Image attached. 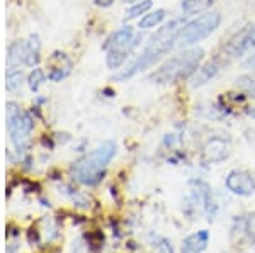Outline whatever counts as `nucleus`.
I'll use <instances>...</instances> for the list:
<instances>
[{
  "label": "nucleus",
  "mask_w": 255,
  "mask_h": 253,
  "mask_svg": "<svg viewBox=\"0 0 255 253\" xmlns=\"http://www.w3.org/2000/svg\"><path fill=\"white\" fill-rule=\"evenodd\" d=\"M226 189L240 197H249L255 192V177L249 170H232L226 175Z\"/></svg>",
  "instance_id": "obj_7"
},
{
  "label": "nucleus",
  "mask_w": 255,
  "mask_h": 253,
  "mask_svg": "<svg viewBox=\"0 0 255 253\" xmlns=\"http://www.w3.org/2000/svg\"><path fill=\"white\" fill-rule=\"evenodd\" d=\"M7 129H9L12 145L20 153L29 145V136L34 129V121L31 119L27 112L20 111V107L15 102H9L7 104Z\"/></svg>",
  "instance_id": "obj_5"
},
{
  "label": "nucleus",
  "mask_w": 255,
  "mask_h": 253,
  "mask_svg": "<svg viewBox=\"0 0 255 253\" xmlns=\"http://www.w3.org/2000/svg\"><path fill=\"white\" fill-rule=\"evenodd\" d=\"M153 7V2L151 0H139V2L133 3V5L128 9L126 12V20L129 19H141L143 15L146 14V12H150V9Z\"/></svg>",
  "instance_id": "obj_19"
},
{
  "label": "nucleus",
  "mask_w": 255,
  "mask_h": 253,
  "mask_svg": "<svg viewBox=\"0 0 255 253\" xmlns=\"http://www.w3.org/2000/svg\"><path fill=\"white\" fill-rule=\"evenodd\" d=\"M237 88L238 90H242L245 93L247 97H252V99H255V79L250 75H240L237 77Z\"/></svg>",
  "instance_id": "obj_20"
},
{
  "label": "nucleus",
  "mask_w": 255,
  "mask_h": 253,
  "mask_svg": "<svg viewBox=\"0 0 255 253\" xmlns=\"http://www.w3.org/2000/svg\"><path fill=\"white\" fill-rule=\"evenodd\" d=\"M250 50H255V24L245 27L240 34H237L230 41L226 46V56L228 58H240L242 55H245Z\"/></svg>",
  "instance_id": "obj_9"
},
{
  "label": "nucleus",
  "mask_w": 255,
  "mask_h": 253,
  "mask_svg": "<svg viewBox=\"0 0 255 253\" xmlns=\"http://www.w3.org/2000/svg\"><path fill=\"white\" fill-rule=\"evenodd\" d=\"M27 44V63L26 67L36 68V65L41 60V41L38 34H31L29 39L26 41Z\"/></svg>",
  "instance_id": "obj_16"
},
{
  "label": "nucleus",
  "mask_w": 255,
  "mask_h": 253,
  "mask_svg": "<svg viewBox=\"0 0 255 253\" xmlns=\"http://www.w3.org/2000/svg\"><path fill=\"white\" fill-rule=\"evenodd\" d=\"M250 116L255 117V107H252V111H250Z\"/></svg>",
  "instance_id": "obj_25"
},
{
  "label": "nucleus",
  "mask_w": 255,
  "mask_h": 253,
  "mask_svg": "<svg viewBox=\"0 0 255 253\" xmlns=\"http://www.w3.org/2000/svg\"><path fill=\"white\" fill-rule=\"evenodd\" d=\"M139 41H141V36L136 34L133 27L123 26L109 36L104 44V50H126L133 53L134 48L139 44Z\"/></svg>",
  "instance_id": "obj_8"
},
{
  "label": "nucleus",
  "mask_w": 255,
  "mask_h": 253,
  "mask_svg": "<svg viewBox=\"0 0 255 253\" xmlns=\"http://www.w3.org/2000/svg\"><path fill=\"white\" fill-rule=\"evenodd\" d=\"M106 51H108V55H106V65H108L109 70H119L131 55L126 50H106Z\"/></svg>",
  "instance_id": "obj_17"
},
{
  "label": "nucleus",
  "mask_w": 255,
  "mask_h": 253,
  "mask_svg": "<svg viewBox=\"0 0 255 253\" xmlns=\"http://www.w3.org/2000/svg\"><path fill=\"white\" fill-rule=\"evenodd\" d=\"M230 238L235 247L238 245H252L255 243V213L238 216L233 221Z\"/></svg>",
  "instance_id": "obj_6"
},
{
  "label": "nucleus",
  "mask_w": 255,
  "mask_h": 253,
  "mask_svg": "<svg viewBox=\"0 0 255 253\" xmlns=\"http://www.w3.org/2000/svg\"><path fill=\"white\" fill-rule=\"evenodd\" d=\"M70 68H72V61L67 65H61V63L55 65V67H51V70L48 72V79L51 82H61L70 73Z\"/></svg>",
  "instance_id": "obj_22"
},
{
  "label": "nucleus",
  "mask_w": 255,
  "mask_h": 253,
  "mask_svg": "<svg viewBox=\"0 0 255 253\" xmlns=\"http://www.w3.org/2000/svg\"><path fill=\"white\" fill-rule=\"evenodd\" d=\"M94 2H96L97 7H109L114 3V0H94Z\"/></svg>",
  "instance_id": "obj_24"
},
{
  "label": "nucleus",
  "mask_w": 255,
  "mask_h": 253,
  "mask_svg": "<svg viewBox=\"0 0 255 253\" xmlns=\"http://www.w3.org/2000/svg\"><path fill=\"white\" fill-rule=\"evenodd\" d=\"M186 24L184 19H174L170 22L160 26L153 34L148 38L145 48L139 55L126 65L121 72H118L113 77L114 82H125L131 77L138 75V73L146 72L148 68H153L158 61H162L165 56L177 46V34H179L180 27Z\"/></svg>",
  "instance_id": "obj_1"
},
{
  "label": "nucleus",
  "mask_w": 255,
  "mask_h": 253,
  "mask_svg": "<svg viewBox=\"0 0 255 253\" xmlns=\"http://www.w3.org/2000/svg\"><path fill=\"white\" fill-rule=\"evenodd\" d=\"M116 143L104 141L92 153L72 167V177L84 185H96L102 180L104 172L116 155Z\"/></svg>",
  "instance_id": "obj_3"
},
{
  "label": "nucleus",
  "mask_w": 255,
  "mask_h": 253,
  "mask_svg": "<svg viewBox=\"0 0 255 253\" xmlns=\"http://www.w3.org/2000/svg\"><path fill=\"white\" fill-rule=\"evenodd\" d=\"M44 80H46V73L41 70V68H32V72L27 75V85H29L32 92H38Z\"/></svg>",
  "instance_id": "obj_21"
},
{
  "label": "nucleus",
  "mask_w": 255,
  "mask_h": 253,
  "mask_svg": "<svg viewBox=\"0 0 255 253\" xmlns=\"http://www.w3.org/2000/svg\"><path fill=\"white\" fill-rule=\"evenodd\" d=\"M204 50L203 48H187L182 53L175 56H170L163 61L157 70L150 73V82L157 85H170L177 82L189 80L197 72V68L204 61Z\"/></svg>",
  "instance_id": "obj_2"
},
{
  "label": "nucleus",
  "mask_w": 255,
  "mask_h": 253,
  "mask_svg": "<svg viewBox=\"0 0 255 253\" xmlns=\"http://www.w3.org/2000/svg\"><path fill=\"white\" fill-rule=\"evenodd\" d=\"M209 243V233L206 230L196 231V233L189 235L187 238H184L180 252L182 253H203L208 248Z\"/></svg>",
  "instance_id": "obj_12"
},
{
  "label": "nucleus",
  "mask_w": 255,
  "mask_h": 253,
  "mask_svg": "<svg viewBox=\"0 0 255 253\" xmlns=\"http://www.w3.org/2000/svg\"><path fill=\"white\" fill-rule=\"evenodd\" d=\"M5 87L9 92H17L22 88V84H24V73L20 68H9L7 70V75H5Z\"/></svg>",
  "instance_id": "obj_18"
},
{
  "label": "nucleus",
  "mask_w": 255,
  "mask_h": 253,
  "mask_svg": "<svg viewBox=\"0 0 255 253\" xmlns=\"http://www.w3.org/2000/svg\"><path fill=\"white\" fill-rule=\"evenodd\" d=\"M155 247H157L158 253H174V250H172V245L168 243L165 238H157V243H155Z\"/></svg>",
  "instance_id": "obj_23"
},
{
  "label": "nucleus",
  "mask_w": 255,
  "mask_h": 253,
  "mask_svg": "<svg viewBox=\"0 0 255 253\" xmlns=\"http://www.w3.org/2000/svg\"><path fill=\"white\" fill-rule=\"evenodd\" d=\"M220 68H221L220 60H211V61H208V63L201 65V67L197 68V72L191 77V87L197 88V87L206 85L208 82H211L218 75Z\"/></svg>",
  "instance_id": "obj_11"
},
{
  "label": "nucleus",
  "mask_w": 255,
  "mask_h": 253,
  "mask_svg": "<svg viewBox=\"0 0 255 253\" xmlns=\"http://www.w3.org/2000/svg\"><path fill=\"white\" fill-rule=\"evenodd\" d=\"M167 17V12L165 9H157V10H151V12H146L138 22V27L139 29H153V27H158L160 24L165 20Z\"/></svg>",
  "instance_id": "obj_15"
},
{
  "label": "nucleus",
  "mask_w": 255,
  "mask_h": 253,
  "mask_svg": "<svg viewBox=\"0 0 255 253\" xmlns=\"http://www.w3.org/2000/svg\"><path fill=\"white\" fill-rule=\"evenodd\" d=\"M230 143L223 138H211L203 150V160L208 163H220L230 157Z\"/></svg>",
  "instance_id": "obj_10"
},
{
  "label": "nucleus",
  "mask_w": 255,
  "mask_h": 253,
  "mask_svg": "<svg viewBox=\"0 0 255 253\" xmlns=\"http://www.w3.org/2000/svg\"><path fill=\"white\" fill-rule=\"evenodd\" d=\"M213 7V0H182L180 9L184 15H196L208 12Z\"/></svg>",
  "instance_id": "obj_14"
},
{
  "label": "nucleus",
  "mask_w": 255,
  "mask_h": 253,
  "mask_svg": "<svg viewBox=\"0 0 255 253\" xmlns=\"http://www.w3.org/2000/svg\"><path fill=\"white\" fill-rule=\"evenodd\" d=\"M7 61L9 67L19 68L27 63V44L26 41H14L7 51Z\"/></svg>",
  "instance_id": "obj_13"
},
{
  "label": "nucleus",
  "mask_w": 255,
  "mask_h": 253,
  "mask_svg": "<svg viewBox=\"0 0 255 253\" xmlns=\"http://www.w3.org/2000/svg\"><path fill=\"white\" fill-rule=\"evenodd\" d=\"M221 24V14L218 10H208L204 14L197 15L192 20L184 24L177 34V46L191 48L192 44L206 39L211 36Z\"/></svg>",
  "instance_id": "obj_4"
}]
</instances>
